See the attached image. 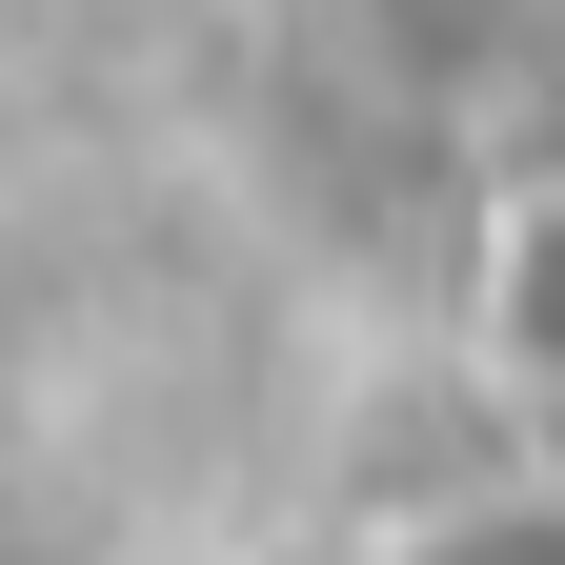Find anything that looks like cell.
Returning <instances> with one entry per match:
<instances>
[{
    "mask_svg": "<svg viewBox=\"0 0 565 565\" xmlns=\"http://www.w3.org/2000/svg\"><path fill=\"white\" fill-rule=\"evenodd\" d=\"M404 565H565V505H505V525H445V545H404Z\"/></svg>",
    "mask_w": 565,
    "mask_h": 565,
    "instance_id": "cell-1",
    "label": "cell"
}]
</instances>
